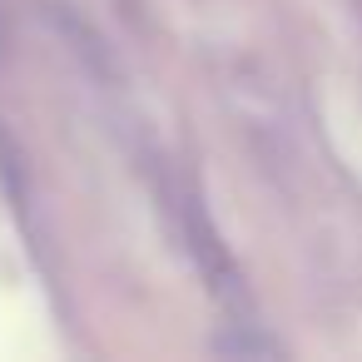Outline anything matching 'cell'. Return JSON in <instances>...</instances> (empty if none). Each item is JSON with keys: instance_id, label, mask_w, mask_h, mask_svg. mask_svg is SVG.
Instances as JSON below:
<instances>
[{"instance_id": "cell-2", "label": "cell", "mask_w": 362, "mask_h": 362, "mask_svg": "<svg viewBox=\"0 0 362 362\" xmlns=\"http://www.w3.org/2000/svg\"><path fill=\"white\" fill-rule=\"evenodd\" d=\"M214 352H228V357H278V342L248 332V337H218Z\"/></svg>"}, {"instance_id": "cell-1", "label": "cell", "mask_w": 362, "mask_h": 362, "mask_svg": "<svg viewBox=\"0 0 362 362\" xmlns=\"http://www.w3.org/2000/svg\"><path fill=\"white\" fill-rule=\"evenodd\" d=\"M189 238H194V253H199V268H204V278H209V288L223 298V303H233L243 288V273H238V263L223 253V243H218V233L204 223V218H194L189 223Z\"/></svg>"}]
</instances>
